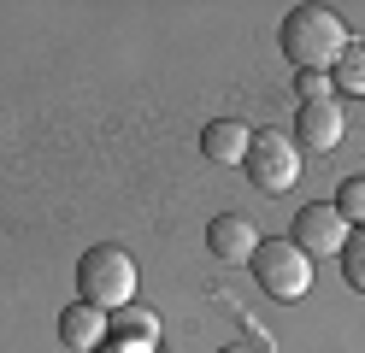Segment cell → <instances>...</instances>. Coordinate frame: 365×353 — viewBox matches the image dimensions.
Masks as SVG:
<instances>
[{
    "instance_id": "obj_14",
    "label": "cell",
    "mask_w": 365,
    "mask_h": 353,
    "mask_svg": "<svg viewBox=\"0 0 365 353\" xmlns=\"http://www.w3.org/2000/svg\"><path fill=\"white\" fill-rule=\"evenodd\" d=\"M294 94H301V106H318V101H336V83H330V71H301Z\"/></svg>"
},
{
    "instance_id": "obj_12",
    "label": "cell",
    "mask_w": 365,
    "mask_h": 353,
    "mask_svg": "<svg viewBox=\"0 0 365 353\" xmlns=\"http://www.w3.org/2000/svg\"><path fill=\"white\" fill-rule=\"evenodd\" d=\"M336 259H341V277H348V289H359V295H365V224L348 235V247H341Z\"/></svg>"
},
{
    "instance_id": "obj_11",
    "label": "cell",
    "mask_w": 365,
    "mask_h": 353,
    "mask_svg": "<svg viewBox=\"0 0 365 353\" xmlns=\"http://www.w3.org/2000/svg\"><path fill=\"white\" fill-rule=\"evenodd\" d=\"M330 83H336L341 94H365V47H359V41H348V53L336 59Z\"/></svg>"
},
{
    "instance_id": "obj_6",
    "label": "cell",
    "mask_w": 365,
    "mask_h": 353,
    "mask_svg": "<svg viewBox=\"0 0 365 353\" xmlns=\"http://www.w3.org/2000/svg\"><path fill=\"white\" fill-rule=\"evenodd\" d=\"M341 135H348V112H341L336 101H318V106L294 112V148L301 153H336Z\"/></svg>"
},
{
    "instance_id": "obj_7",
    "label": "cell",
    "mask_w": 365,
    "mask_h": 353,
    "mask_svg": "<svg viewBox=\"0 0 365 353\" xmlns=\"http://www.w3.org/2000/svg\"><path fill=\"white\" fill-rule=\"evenodd\" d=\"M106 336H112V318L101 312V306L77 300V306H65V312H59V342L71 347V353H95Z\"/></svg>"
},
{
    "instance_id": "obj_8",
    "label": "cell",
    "mask_w": 365,
    "mask_h": 353,
    "mask_svg": "<svg viewBox=\"0 0 365 353\" xmlns=\"http://www.w3.org/2000/svg\"><path fill=\"white\" fill-rule=\"evenodd\" d=\"M207 247L218 259H230V265H242V259L259 253V230H254V218H242V212H224V218L207 224Z\"/></svg>"
},
{
    "instance_id": "obj_13",
    "label": "cell",
    "mask_w": 365,
    "mask_h": 353,
    "mask_svg": "<svg viewBox=\"0 0 365 353\" xmlns=\"http://www.w3.org/2000/svg\"><path fill=\"white\" fill-rule=\"evenodd\" d=\"M336 212H341V218H348L354 230L365 224V177H348V183L336 188Z\"/></svg>"
},
{
    "instance_id": "obj_4",
    "label": "cell",
    "mask_w": 365,
    "mask_h": 353,
    "mask_svg": "<svg viewBox=\"0 0 365 353\" xmlns=\"http://www.w3.org/2000/svg\"><path fill=\"white\" fill-rule=\"evenodd\" d=\"M242 171L254 177V188H265V195H289V188L301 183V148H294V135H283V130H254V148H247Z\"/></svg>"
},
{
    "instance_id": "obj_15",
    "label": "cell",
    "mask_w": 365,
    "mask_h": 353,
    "mask_svg": "<svg viewBox=\"0 0 365 353\" xmlns=\"http://www.w3.org/2000/svg\"><path fill=\"white\" fill-rule=\"evenodd\" d=\"M95 353H159V342H130V336H106Z\"/></svg>"
},
{
    "instance_id": "obj_1",
    "label": "cell",
    "mask_w": 365,
    "mask_h": 353,
    "mask_svg": "<svg viewBox=\"0 0 365 353\" xmlns=\"http://www.w3.org/2000/svg\"><path fill=\"white\" fill-rule=\"evenodd\" d=\"M277 41H283V59L294 71H336V59L348 53V24L330 6H294L283 18Z\"/></svg>"
},
{
    "instance_id": "obj_10",
    "label": "cell",
    "mask_w": 365,
    "mask_h": 353,
    "mask_svg": "<svg viewBox=\"0 0 365 353\" xmlns=\"http://www.w3.org/2000/svg\"><path fill=\"white\" fill-rule=\"evenodd\" d=\"M112 329L130 336V342H159V312H153V306H142V300H130V306L112 312Z\"/></svg>"
},
{
    "instance_id": "obj_5",
    "label": "cell",
    "mask_w": 365,
    "mask_h": 353,
    "mask_svg": "<svg viewBox=\"0 0 365 353\" xmlns=\"http://www.w3.org/2000/svg\"><path fill=\"white\" fill-rule=\"evenodd\" d=\"M348 235H354V224L336 212V200H312V206H301V212H294L289 242L312 259V253H341V247H348Z\"/></svg>"
},
{
    "instance_id": "obj_3",
    "label": "cell",
    "mask_w": 365,
    "mask_h": 353,
    "mask_svg": "<svg viewBox=\"0 0 365 353\" xmlns=\"http://www.w3.org/2000/svg\"><path fill=\"white\" fill-rule=\"evenodd\" d=\"M259 277V289L271 300H307L312 295V259L289 242V235H277V242H259V253L247 259Z\"/></svg>"
},
{
    "instance_id": "obj_9",
    "label": "cell",
    "mask_w": 365,
    "mask_h": 353,
    "mask_svg": "<svg viewBox=\"0 0 365 353\" xmlns=\"http://www.w3.org/2000/svg\"><path fill=\"white\" fill-rule=\"evenodd\" d=\"M247 148H254V130L236 124V118H212V124L200 130V153L218 159V165H242Z\"/></svg>"
},
{
    "instance_id": "obj_16",
    "label": "cell",
    "mask_w": 365,
    "mask_h": 353,
    "mask_svg": "<svg viewBox=\"0 0 365 353\" xmlns=\"http://www.w3.org/2000/svg\"><path fill=\"white\" fill-rule=\"evenodd\" d=\"M218 353H259V347H218Z\"/></svg>"
},
{
    "instance_id": "obj_2",
    "label": "cell",
    "mask_w": 365,
    "mask_h": 353,
    "mask_svg": "<svg viewBox=\"0 0 365 353\" xmlns=\"http://www.w3.org/2000/svg\"><path fill=\"white\" fill-rule=\"evenodd\" d=\"M135 289H142V271H135V259H130L124 247L101 242V247H88V253H83V265H77V295H83L88 306H101V312H118V306L135 300Z\"/></svg>"
}]
</instances>
